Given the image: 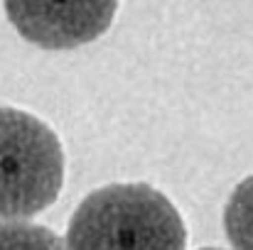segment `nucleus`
I'll list each match as a JSON object with an SVG mask.
<instances>
[{"mask_svg":"<svg viewBox=\"0 0 253 250\" xmlns=\"http://www.w3.org/2000/svg\"><path fill=\"white\" fill-rule=\"evenodd\" d=\"M10 25L42 49H77L113 22L118 0H2Z\"/></svg>","mask_w":253,"mask_h":250,"instance_id":"7ed1b4c3","label":"nucleus"},{"mask_svg":"<svg viewBox=\"0 0 253 250\" xmlns=\"http://www.w3.org/2000/svg\"><path fill=\"white\" fill-rule=\"evenodd\" d=\"M224 231L234 250H253V177L234 186L224 209Z\"/></svg>","mask_w":253,"mask_h":250,"instance_id":"20e7f679","label":"nucleus"},{"mask_svg":"<svg viewBox=\"0 0 253 250\" xmlns=\"http://www.w3.org/2000/svg\"><path fill=\"white\" fill-rule=\"evenodd\" d=\"M187 228L168 196L145 184L91 191L67 226V250H184Z\"/></svg>","mask_w":253,"mask_h":250,"instance_id":"f257e3e1","label":"nucleus"},{"mask_svg":"<svg viewBox=\"0 0 253 250\" xmlns=\"http://www.w3.org/2000/svg\"><path fill=\"white\" fill-rule=\"evenodd\" d=\"M0 250H67L64 241L40 223L2 221L0 223Z\"/></svg>","mask_w":253,"mask_h":250,"instance_id":"39448f33","label":"nucleus"},{"mask_svg":"<svg viewBox=\"0 0 253 250\" xmlns=\"http://www.w3.org/2000/svg\"><path fill=\"white\" fill-rule=\"evenodd\" d=\"M199 250H224V248H199Z\"/></svg>","mask_w":253,"mask_h":250,"instance_id":"423d86ee","label":"nucleus"},{"mask_svg":"<svg viewBox=\"0 0 253 250\" xmlns=\"http://www.w3.org/2000/svg\"><path fill=\"white\" fill-rule=\"evenodd\" d=\"M64 147L37 115L0 108V221L49 209L64 186Z\"/></svg>","mask_w":253,"mask_h":250,"instance_id":"f03ea898","label":"nucleus"}]
</instances>
